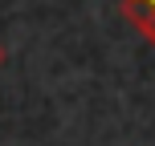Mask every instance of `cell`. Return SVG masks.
I'll return each mask as SVG.
<instances>
[{
	"label": "cell",
	"instance_id": "obj_1",
	"mask_svg": "<svg viewBox=\"0 0 155 146\" xmlns=\"http://www.w3.org/2000/svg\"><path fill=\"white\" fill-rule=\"evenodd\" d=\"M123 12H127V20L143 33V41L155 45V8L151 4H139V0H123Z\"/></svg>",
	"mask_w": 155,
	"mask_h": 146
},
{
	"label": "cell",
	"instance_id": "obj_3",
	"mask_svg": "<svg viewBox=\"0 0 155 146\" xmlns=\"http://www.w3.org/2000/svg\"><path fill=\"white\" fill-rule=\"evenodd\" d=\"M139 4H151V8H155V0H139Z\"/></svg>",
	"mask_w": 155,
	"mask_h": 146
},
{
	"label": "cell",
	"instance_id": "obj_2",
	"mask_svg": "<svg viewBox=\"0 0 155 146\" xmlns=\"http://www.w3.org/2000/svg\"><path fill=\"white\" fill-rule=\"evenodd\" d=\"M8 61V49H4V41H0V65H4Z\"/></svg>",
	"mask_w": 155,
	"mask_h": 146
}]
</instances>
